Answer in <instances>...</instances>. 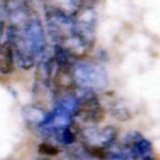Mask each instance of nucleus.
Here are the masks:
<instances>
[{"label": "nucleus", "mask_w": 160, "mask_h": 160, "mask_svg": "<svg viewBox=\"0 0 160 160\" xmlns=\"http://www.w3.org/2000/svg\"><path fill=\"white\" fill-rule=\"evenodd\" d=\"M81 97L78 98V105L75 116L88 123H99L104 118V111L100 101L96 97V92L83 90Z\"/></svg>", "instance_id": "7ed1b4c3"}, {"label": "nucleus", "mask_w": 160, "mask_h": 160, "mask_svg": "<svg viewBox=\"0 0 160 160\" xmlns=\"http://www.w3.org/2000/svg\"><path fill=\"white\" fill-rule=\"evenodd\" d=\"M14 69V51L9 42L0 44V73L9 75Z\"/></svg>", "instance_id": "423d86ee"}, {"label": "nucleus", "mask_w": 160, "mask_h": 160, "mask_svg": "<svg viewBox=\"0 0 160 160\" xmlns=\"http://www.w3.org/2000/svg\"><path fill=\"white\" fill-rule=\"evenodd\" d=\"M38 152L41 155H45V156H57L59 153V148L52 144H47V142H43L38 146Z\"/></svg>", "instance_id": "1a4fd4ad"}, {"label": "nucleus", "mask_w": 160, "mask_h": 160, "mask_svg": "<svg viewBox=\"0 0 160 160\" xmlns=\"http://www.w3.org/2000/svg\"><path fill=\"white\" fill-rule=\"evenodd\" d=\"M7 36L8 42L13 47L19 65L25 69L33 67L36 58L42 55L45 47V33L40 19L25 10L22 24L9 27Z\"/></svg>", "instance_id": "f257e3e1"}, {"label": "nucleus", "mask_w": 160, "mask_h": 160, "mask_svg": "<svg viewBox=\"0 0 160 160\" xmlns=\"http://www.w3.org/2000/svg\"><path fill=\"white\" fill-rule=\"evenodd\" d=\"M23 115H24L25 120L29 121L32 124H35L38 127L43 123V121H44L46 113L43 110L38 109V108L33 107V105H29V107L24 108Z\"/></svg>", "instance_id": "0eeeda50"}, {"label": "nucleus", "mask_w": 160, "mask_h": 160, "mask_svg": "<svg viewBox=\"0 0 160 160\" xmlns=\"http://www.w3.org/2000/svg\"><path fill=\"white\" fill-rule=\"evenodd\" d=\"M82 135L90 147L105 148L115 140L116 131L112 126H107L101 129H86Z\"/></svg>", "instance_id": "20e7f679"}, {"label": "nucleus", "mask_w": 160, "mask_h": 160, "mask_svg": "<svg viewBox=\"0 0 160 160\" xmlns=\"http://www.w3.org/2000/svg\"><path fill=\"white\" fill-rule=\"evenodd\" d=\"M126 146L129 149V157L137 159H152V147L147 139L137 133H133L126 138Z\"/></svg>", "instance_id": "39448f33"}, {"label": "nucleus", "mask_w": 160, "mask_h": 160, "mask_svg": "<svg viewBox=\"0 0 160 160\" xmlns=\"http://www.w3.org/2000/svg\"><path fill=\"white\" fill-rule=\"evenodd\" d=\"M57 138L60 142H62L64 145H71L76 139V135L72 131H71L70 126L65 127V128L60 129L56 133Z\"/></svg>", "instance_id": "6e6552de"}, {"label": "nucleus", "mask_w": 160, "mask_h": 160, "mask_svg": "<svg viewBox=\"0 0 160 160\" xmlns=\"http://www.w3.org/2000/svg\"><path fill=\"white\" fill-rule=\"evenodd\" d=\"M71 75L75 86L86 91H100L108 85V76L105 70L99 65L91 62H81L72 64Z\"/></svg>", "instance_id": "f03ea898"}]
</instances>
